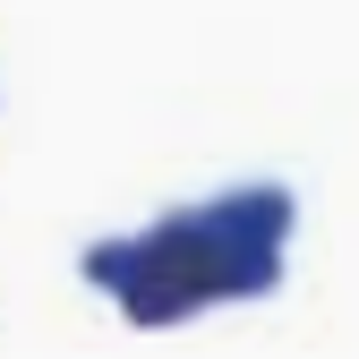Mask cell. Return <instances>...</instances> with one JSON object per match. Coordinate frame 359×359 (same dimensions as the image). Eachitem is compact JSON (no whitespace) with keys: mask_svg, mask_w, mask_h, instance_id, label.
<instances>
[{"mask_svg":"<svg viewBox=\"0 0 359 359\" xmlns=\"http://www.w3.org/2000/svg\"><path fill=\"white\" fill-rule=\"evenodd\" d=\"M283 274H291L283 240H240L205 205H180L146 231H128V283L111 291V308L137 334H171L205 308H240V299L283 291Z\"/></svg>","mask_w":359,"mask_h":359,"instance_id":"6da1fadb","label":"cell"},{"mask_svg":"<svg viewBox=\"0 0 359 359\" xmlns=\"http://www.w3.org/2000/svg\"><path fill=\"white\" fill-rule=\"evenodd\" d=\"M77 283L111 299V291L128 283V240H95V248H77Z\"/></svg>","mask_w":359,"mask_h":359,"instance_id":"7a4b0ae2","label":"cell"}]
</instances>
